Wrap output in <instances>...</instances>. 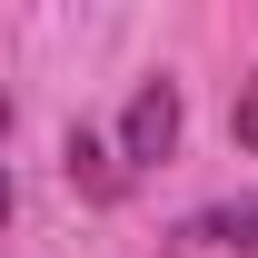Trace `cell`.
Returning <instances> with one entry per match:
<instances>
[{
	"mask_svg": "<svg viewBox=\"0 0 258 258\" xmlns=\"http://www.w3.org/2000/svg\"><path fill=\"white\" fill-rule=\"evenodd\" d=\"M179 149V90L169 80H149V90L129 99V119H119V169H149Z\"/></svg>",
	"mask_w": 258,
	"mask_h": 258,
	"instance_id": "cell-1",
	"label": "cell"
},
{
	"mask_svg": "<svg viewBox=\"0 0 258 258\" xmlns=\"http://www.w3.org/2000/svg\"><path fill=\"white\" fill-rule=\"evenodd\" d=\"M60 169H70V189H80V199H119V189H129V169H119V149H109L99 129H70V149H60Z\"/></svg>",
	"mask_w": 258,
	"mask_h": 258,
	"instance_id": "cell-2",
	"label": "cell"
},
{
	"mask_svg": "<svg viewBox=\"0 0 258 258\" xmlns=\"http://www.w3.org/2000/svg\"><path fill=\"white\" fill-rule=\"evenodd\" d=\"M189 238H199V248H248V238H258V209H248V199H238V209H199Z\"/></svg>",
	"mask_w": 258,
	"mask_h": 258,
	"instance_id": "cell-3",
	"label": "cell"
},
{
	"mask_svg": "<svg viewBox=\"0 0 258 258\" xmlns=\"http://www.w3.org/2000/svg\"><path fill=\"white\" fill-rule=\"evenodd\" d=\"M228 139L258 149V70H248V90H238V109H228Z\"/></svg>",
	"mask_w": 258,
	"mask_h": 258,
	"instance_id": "cell-4",
	"label": "cell"
},
{
	"mask_svg": "<svg viewBox=\"0 0 258 258\" xmlns=\"http://www.w3.org/2000/svg\"><path fill=\"white\" fill-rule=\"evenodd\" d=\"M0 219H10V169H0Z\"/></svg>",
	"mask_w": 258,
	"mask_h": 258,
	"instance_id": "cell-5",
	"label": "cell"
},
{
	"mask_svg": "<svg viewBox=\"0 0 258 258\" xmlns=\"http://www.w3.org/2000/svg\"><path fill=\"white\" fill-rule=\"evenodd\" d=\"M0 129H10V99H0Z\"/></svg>",
	"mask_w": 258,
	"mask_h": 258,
	"instance_id": "cell-6",
	"label": "cell"
}]
</instances>
